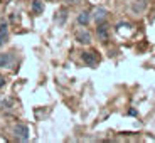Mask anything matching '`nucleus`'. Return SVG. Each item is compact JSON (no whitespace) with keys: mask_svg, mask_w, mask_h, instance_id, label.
Segmentation results:
<instances>
[{"mask_svg":"<svg viewBox=\"0 0 155 143\" xmlns=\"http://www.w3.org/2000/svg\"><path fill=\"white\" fill-rule=\"evenodd\" d=\"M12 59V54H0V66H10Z\"/></svg>","mask_w":155,"mask_h":143,"instance_id":"obj_9","label":"nucleus"},{"mask_svg":"<svg viewBox=\"0 0 155 143\" xmlns=\"http://www.w3.org/2000/svg\"><path fill=\"white\" fill-rule=\"evenodd\" d=\"M96 34H98V39H100L101 42H106V41H108V25L100 22L98 27H96Z\"/></svg>","mask_w":155,"mask_h":143,"instance_id":"obj_3","label":"nucleus"},{"mask_svg":"<svg viewBox=\"0 0 155 143\" xmlns=\"http://www.w3.org/2000/svg\"><path fill=\"white\" fill-rule=\"evenodd\" d=\"M83 61H84L88 66L93 67V66H96V64H98L100 59H98V54L94 52V50H88V52H83Z\"/></svg>","mask_w":155,"mask_h":143,"instance_id":"obj_2","label":"nucleus"},{"mask_svg":"<svg viewBox=\"0 0 155 143\" xmlns=\"http://www.w3.org/2000/svg\"><path fill=\"white\" fill-rule=\"evenodd\" d=\"M89 12H81L79 15H78V24H81V25H86L89 22Z\"/></svg>","mask_w":155,"mask_h":143,"instance_id":"obj_8","label":"nucleus"},{"mask_svg":"<svg viewBox=\"0 0 155 143\" xmlns=\"http://www.w3.org/2000/svg\"><path fill=\"white\" fill-rule=\"evenodd\" d=\"M4 84H5V77L0 74V88H4Z\"/></svg>","mask_w":155,"mask_h":143,"instance_id":"obj_10","label":"nucleus"},{"mask_svg":"<svg viewBox=\"0 0 155 143\" xmlns=\"http://www.w3.org/2000/svg\"><path fill=\"white\" fill-rule=\"evenodd\" d=\"M14 133H15V138L20 141H27L29 140V128L25 125H17L14 128Z\"/></svg>","mask_w":155,"mask_h":143,"instance_id":"obj_1","label":"nucleus"},{"mask_svg":"<svg viewBox=\"0 0 155 143\" xmlns=\"http://www.w3.org/2000/svg\"><path fill=\"white\" fill-rule=\"evenodd\" d=\"M93 17H94V20L100 24V22H103V20L108 17V10H106V8H103V7H98L96 10H94V15Z\"/></svg>","mask_w":155,"mask_h":143,"instance_id":"obj_5","label":"nucleus"},{"mask_svg":"<svg viewBox=\"0 0 155 143\" xmlns=\"http://www.w3.org/2000/svg\"><path fill=\"white\" fill-rule=\"evenodd\" d=\"M7 39H8V25L4 22L0 25V46H4L7 42Z\"/></svg>","mask_w":155,"mask_h":143,"instance_id":"obj_6","label":"nucleus"},{"mask_svg":"<svg viewBox=\"0 0 155 143\" xmlns=\"http://www.w3.org/2000/svg\"><path fill=\"white\" fill-rule=\"evenodd\" d=\"M76 41L81 44H89L91 42V34L88 31H84V29H81V31L76 32Z\"/></svg>","mask_w":155,"mask_h":143,"instance_id":"obj_4","label":"nucleus"},{"mask_svg":"<svg viewBox=\"0 0 155 143\" xmlns=\"http://www.w3.org/2000/svg\"><path fill=\"white\" fill-rule=\"evenodd\" d=\"M32 12H34V14H42L44 12V5H42L41 0H34V2H32Z\"/></svg>","mask_w":155,"mask_h":143,"instance_id":"obj_7","label":"nucleus"}]
</instances>
